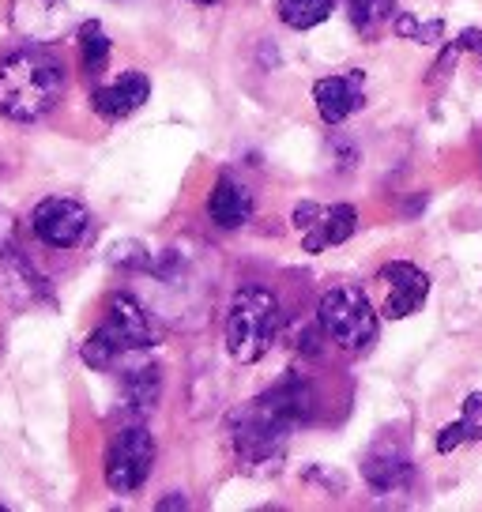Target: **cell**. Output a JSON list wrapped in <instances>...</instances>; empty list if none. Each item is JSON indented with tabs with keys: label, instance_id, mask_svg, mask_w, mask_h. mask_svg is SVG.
Listing matches in <instances>:
<instances>
[{
	"label": "cell",
	"instance_id": "obj_1",
	"mask_svg": "<svg viewBox=\"0 0 482 512\" xmlns=\"http://www.w3.org/2000/svg\"><path fill=\"white\" fill-rule=\"evenodd\" d=\"M61 95H65V64L49 49L23 46L0 61V113L8 121L19 125L42 121L46 113H53Z\"/></svg>",
	"mask_w": 482,
	"mask_h": 512
},
{
	"label": "cell",
	"instance_id": "obj_2",
	"mask_svg": "<svg viewBox=\"0 0 482 512\" xmlns=\"http://www.w3.org/2000/svg\"><path fill=\"white\" fill-rule=\"evenodd\" d=\"M279 298L264 287H241L226 309V351L241 366H253L279 339Z\"/></svg>",
	"mask_w": 482,
	"mask_h": 512
},
{
	"label": "cell",
	"instance_id": "obj_3",
	"mask_svg": "<svg viewBox=\"0 0 482 512\" xmlns=\"http://www.w3.org/2000/svg\"><path fill=\"white\" fill-rule=\"evenodd\" d=\"M155 347V328L147 320L144 305L129 294H113L106 320L83 343V362L91 369H110L125 351H147Z\"/></svg>",
	"mask_w": 482,
	"mask_h": 512
},
{
	"label": "cell",
	"instance_id": "obj_4",
	"mask_svg": "<svg viewBox=\"0 0 482 512\" xmlns=\"http://www.w3.org/2000/svg\"><path fill=\"white\" fill-rule=\"evenodd\" d=\"M287 437L290 426L279 422L260 400L230 418V448H234L238 467L249 475H275L287 456Z\"/></svg>",
	"mask_w": 482,
	"mask_h": 512
},
{
	"label": "cell",
	"instance_id": "obj_5",
	"mask_svg": "<svg viewBox=\"0 0 482 512\" xmlns=\"http://www.w3.org/2000/svg\"><path fill=\"white\" fill-rule=\"evenodd\" d=\"M317 317H321L324 336L339 351L362 354L377 343V313L358 287H332L317 305Z\"/></svg>",
	"mask_w": 482,
	"mask_h": 512
},
{
	"label": "cell",
	"instance_id": "obj_6",
	"mask_svg": "<svg viewBox=\"0 0 482 512\" xmlns=\"http://www.w3.org/2000/svg\"><path fill=\"white\" fill-rule=\"evenodd\" d=\"M155 467V437L144 426H125L106 452V486L113 494H136Z\"/></svg>",
	"mask_w": 482,
	"mask_h": 512
},
{
	"label": "cell",
	"instance_id": "obj_7",
	"mask_svg": "<svg viewBox=\"0 0 482 512\" xmlns=\"http://www.w3.org/2000/svg\"><path fill=\"white\" fill-rule=\"evenodd\" d=\"M31 226L49 249H76L91 234V211L72 196H49L42 204H34Z\"/></svg>",
	"mask_w": 482,
	"mask_h": 512
},
{
	"label": "cell",
	"instance_id": "obj_8",
	"mask_svg": "<svg viewBox=\"0 0 482 512\" xmlns=\"http://www.w3.org/2000/svg\"><path fill=\"white\" fill-rule=\"evenodd\" d=\"M294 230L302 238V249L306 253H324L328 245H343L358 230V211L351 204H313V200H302L294 208Z\"/></svg>",
	"mask_w": 482,
	"mask_h": 512
},
{
	"label": "cell",
	"instance_id": "obj_9",
	"mask_svg": "<svg viewBox=\"0 0 482 512\" xmlns=\"http://www.w3.org/2000/svg\"><path fill=\"white\" fill-rule=\"evenodd\" d=\"M411 475H415L411 452H407V441L396 433L377 437L366 452V460H362V479L373 494H400L411 486Z\"/></svg>",
	"mask_w": 482,
	"mask_h": 512
},
{
	"label": "cell",
	"instance_id": "obj_10",
	"mask_svg": "<svg viewBox=\"0 0 482 512\" xmlns=\"http://www.w3.org/2000/svg\"><path fill=\"white\" fill-rule=\"evenodd\" d=\"M313 102H317V113H321L324 125H343L366 102V72L347 68V72H336V76H324V80L313 83Z\"/></svg>",
	"mask_w": 482,
	"mask_h": 512
},
{
	"label": "cell",
	"instance_id": "obj_11",
	"mask_svg": "<svg viewBox=\"0 0 482 512\" xmlns=\"http://www.w3.org/2000/svg\"><path fill=\"white\" fill-rule=\"evenodd\" d=\"M381 283H385V317L388 320H403L418 313L426 298H430V275L407 264V260H392L381 268Z\"/></svg>",
	"mask_w": 482,
	"mask_h": 512
},
{
	"label": "cell",
	"instance_id": "obj_12",
	"mask_svg": "<svg viewBox=\"0 0 482 512\" xmlns=\"http://www.w3.org/2000/svg\"><path fill=\"white\" fill-rule=\"evenodd\" d=\"M260 403L272 411L279 422H287L290 430L294 426H306L313 422V411H317V392H313V384L302 377V373H287L279 384H272Z\"/></svg>",
	"mask_w": 482,
	"mask_h": 512
},
{
	"label": "cell",
	"instance_id": "obj_13",
	"mask_svg": "<svg viewBox=\"0 0 482 512\" xmlns=\"http://www.w3.org/2000/svg\"><path fill=\"white\" fill-rule=\"evenodd\" d=\"M12 23L34 42H53L72 31L65 0H12Z\"/></svg>",
	"mask_w": 482,
	"mask_h": 512
},
{
	"label": "cell",
	"instance_id": "obj_14",
	"mask_svg": "<svg viewBox=\"0 0 482 512\" xmlns=\"http://www.w3.org/2000/svg\"><path fill=\"white\" fill-rule=\"evenodd\" d=\"M151 95V83L144 72H121V80H113L110 87H98L91 95V106L102 121H125L129 113H136Z\"/></svg>",
	"mask_w": 482,
	"mask_h": 512
},
{
	"label": "cell",
	"instance_id": "obj_15",
	"mask_svg": "<svg viewBox=\"0 0 482 512\" xmlns=\"http://www.w3.org/2000/svg\"><path fill=\"white\" fill-rule=\"evenodd\" d=\"M208 215L215 226L238 230V226H245L253 219V192L245 189L238 177L219 174V181H215V189L208 196Z\"/></svg>",
	"mask_w": 482,
	"mask_h": 512
},
{
	"label": "cell",
	"instance_id": "obj_16",
	"mask_svg": "<svg viewBox=\"0 0 482 512\" xmlns=\"http://www.w3.org/2000/svg\"><path fill=\"white\" fill-rule=\"evenodd\" d=\"M159 392H162L159 366H136V369H129V373H125L121 396H125V407H129V411H140V415H147V411L159 403Z\"/></svg>",
	"mask_w": 482,
	"mask_h": 512
},
{
	"label": "cell",
	"instance_id": "obj_17",
	"mask_svg": "<svg viewBox=\"0 0 482 512\" xmlns=\"http://www.w3.org/2000/svg\"><path fill=\"white\" fill-rule=\"evenodd\" d=\"M275 12L290 31H309V27H317L336 12V0H279Z\"/></svg>",
	"mask_w": 482,
	"mask_h": 512
},
{
	"label": "cell",
	"instance_id": "obj_18",
	"mask_svg": "<svg viewBox=\"0 0 482 512\" xmlns=\"http://www.w3.org/2000/svg\"><path fill=\"white\" fill-rule=\"evenodd\" d=\"M396 8H400V0H347L351 23L366 34V38L381 34V27H385V23H392Z\"/></svg>",
	"mask_w": 482,
	"mask_h": 512
},
{
	"label": "cell",
	"instance_id": "obj_19",
	"mask_svg": "<svg viewBox=\"0 0 482 512\" xmlns=\"http://www.w3.org/2000/svg\"><path fill=\"white\" fill-rule=\"evenodd\" d=\"M80 53H83V68L87 76H102V68L110 61V38L102 34L98 23H87L80 31Z\"/></svg>",
	"mask_w": 482,
	"mask_h": 512
},
{
	"label": "cell",
	"instance_id": "obj_20",
	"mask_svg": "<svg viewBox=\"0 0 482 512\" xmlns=\"http://www.w3.org/2000/svg\"><path fill=\"white\" fill-rule=\"evenodd\" d=\"M482 426H475V422H467V418H460V422H452V426H445V430L437 433V452L441 456H449V452H456V448L464 445V441H471V437H479Z\"/></svg>",
	"mask_w": 482,
	"mask_h": 512
},
{
	"label": "cell",
	"instance_id": "obj_21",
	"mask_svg": "<svg viewBox=\"0 0 482 512\" xmlns=\"http://www.w3.org/2000/svg\"><path fill=\"white\" fill-rule=\"evenodd\" d=\"M441 31H445L441 19L418 23L415 16H396V34H400V38H411V42H434V38H441Z\"/></svg>",
	"mask_w": 482,
	"mask_h": 512
},
{
	"label": "cell",
	"instance_id": "obj_22",
	"mask_svg": "<svg viewBox=\"0 0 482 512\" xmlns=\"http://www.w3.org/2000/svg\"><path fill=\"white\" fill-rule=\"evenodd\" d=\"M464 418H467V422H475V426H482V396H479V392L464 400Z\"/></svg>",
	"mask_w": 482,
	"mask_h": 512
},
{
	"label": "cell",
	"instance_id": "obj_23",
	"mask_svg": "<svg viewBox=\"0 0 482 512\" xmlns=\"http://www.w3.org/2000/svg\"><path fill=\"white\" fill-rule=\"evenodd\" d=\"M189 501H185V494H174V497H162L159 501V509H185Z\"/></svg>",
	"mask_w": 482,
	"mask_h": 512
},
{
	"label": "cell",
	"instance_id": "obj_24",
	"mask_svg": "<svg viewBox=\"0 0 482 512\" xmlns=\"http://www.w3.org/2000/svg\"><path fill=\"white\" fill-rule=\"evenodd\" d=\"M193 4H219V0H193Z\"/></svg>",
	"mask_w": 482,
	"mask_h": 512
},
{
	"label": "cell",
	"instance_id": "obj_25",
	"mask_svg": "<svg viewBox=\"0 0 482 512\" xmlns=\"http://www.w3.org/2000/svg\"><path fill=\"white\" fill-rule=\"evenodd\" d=\"M479 437H482V430H479Z\"/></svg>",
	"mask_w": 482,
	"mask_h": 512
}]
</instances>
